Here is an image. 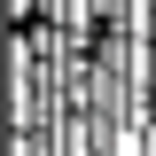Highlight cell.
Listing matches in <instances>:
<instances>
[{
	"label": "cell",
	"mask_w": 156,
	"mask_h": 156,
	"mask_svg": "<svg viewBox=\"0 0 156 156\" xmlns=\"http://www.w3.org/2000/svg\"><path fill=\"white\" fill-rule=\"evenodd\" d=\"M148 156H156V125H148Z\"/></svg>",
	"instance_id": "1"
}]
</instances>
